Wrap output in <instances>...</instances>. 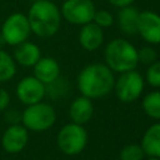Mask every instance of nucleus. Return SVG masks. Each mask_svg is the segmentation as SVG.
I'll return each instance as SVG.
<instances>
[{
  "label": "nucleus",
  "mask_w": 160,
  "mask_h": 160,
  "mask_svg": "<svg viewBox=\"0 0 160 160\" xmlns=\"http://www.w3.org/2000/svg\"><path fill=\"white\" fill-rule=\"evenodd\" d=\"M140 145L148 158L160 159V122H155L145 130Z\"/></svg>",
  "instance_id": "obj_17"
},
{
  "label": "nucleus",
  "mask_w": 160,
  "mask_h": 160,
  "mask_svg": "<svg viewBox=\"0 0 160 160\" xmlns=\"http://www.w3.org/2000/svg\"><path fill=\"white\" fill-rule=\"evenodd\" d=\"M4 119L10 124V125H15V124H20L21 122V112L19 110H8L4 115Z\"/></svg>",
  "instance_id": "obj_25"
},
{
  "label": "nucleus",
  "mask_w": 160,
  "mask_h": 160,
  "mask_svg": "<svg viewBox=\"0 0 160 160\" xmlns=\"http://www.w3.org/2000/svg\"><path fill=\"white\" fill-rule=\"evenodd\" d=\"M31 1H32V2H34V1H38V0H31Z\"/></svg>",
  "instance_id": "obj_30"
},
{
  "label": "nucleus",
  "mask_w": 160,
  "mask_h": 160,
  "mask_svg": "<svg viewBox=\"0 0 160 160\" xmlns=\"http://www.w3.org/2000/svg\"><path fill=\"white\" fill-rule=\"evenodd\" d=\"M26 16L31 31L39 38L54 36L61 25L60 10L50 0L34 1Z\"/></svg>",
  "instance_id": "obj_2"
},
{
  "label": "nucleus",
  "mask_w": 160,
  "mask_h": 160,
  "mask_svg": "<svg viewBox=\"0 0 160 160\" xmlns=\"http://www.w3.org/2000/svg\"><path fill=\"white\" fill-rule=\"evenodd\" d=\"M92 0H65L61 5V18L72 25H85L92 21L95 14Z\"/></svg>",
  "instance_id": "obj_8"
},
{
  "label": "nucleus",
  "mask_w": 160,
  "mask_h": 160,
  "mask_svg": "<svg viewBox=\"0 0 160 160\" xmlns=\"http://www.w3.org/2000/svg\"><path fill=\"white\" fill-rule=\"evenodd\" d=\"M79 42L84 50L95 51L104 42V30L92 21L81 25L79 31Z\"/></svg>",
  "instance_id": "obj_12"
},
{
  "label": "nucleus",
  "mask_w": 160,
  "mask_h": 160,
  "mask_svg": "<svg viewBox=\"0 0 160 160\" xmlns=\"http://www.w3.org/2000/svg\"><path fill=\"white\" fill-rule=\"evenodd\" d=\"M15 72L16 65L14 58L2 49H0V82L12 79Z\"/></svg>",
  "instance_id": "obj_19"
},
{
  "label": "nucleus",
  "mask_w": 160,
  "mask_h": 160,
  "mask_svg": "<svg viewBox=\"0 0 160 160\" xmlns=\"http://www.w3.org/2000/svg\"><path fill=\"white\" fill-rule=\"evenodd\" d=\"M66 85H68V84H66L65 80H61V79L58 78V79L54 80L52 82L45 85V91L49 92V95H50L52 99H59V98H61V96H65L66 89H68Z\"/></svg>",
  "instance_id": "obj_22"
},
{
  "label": "nucleus",
  "mask_w": 160,
  "mask_h": 160,
  "mask_svg": "<svg viewBox=\"0 0 160 160\" xmlns=\"http://www.w3.org/2000/svg\"><path fill=\"white\" fill-rule=\"evenodd\" d=\"M10 104V95L6 90L0 89V111H4Z\"/></svg>",
  "instance_id": "obj_26"
},
{
  "label": "nucleus",
  "mask_w": 160,
  "mask_h": 160,
  "mask_svg": "<svg viewBox=\"0 0 160 160\" xmlns=\"http://www.w3.org/2000/svg\"><path fill=\"white\" fill-rule=\"evenodd\" d=\"M111 5H114V6H116V8H124V6H129V5H131L135 0H108Z\"/></svg>",
  "instance_id": "obj_27"
},
{
  "label": "nucleus",
  "mask_w": 160,
  "mask_h": 160,
  "mask_svg": "<svg viewBox=\"0 0 160 160\" xmlns=\"http://www.w3.org/2000/svg\"><path fill=\"white\" fill-rule=\"evenodd\" d=\"M56 144L60 151L65 155H78L86 148L88 131L82 125L69 122L59 130L56 136Z\"/></svg>",
  "instance_id": "obj_5"
},
{
  "label": "nucleus",
  "mask_w": 160,
  "mask_h": 160,
  "mask_svg": "<svg viewBox=\"0 0 160 160\" xmlns=\"http://www.w3.org/2000/svg\"><path fill=\"white\" fill-rule=\"evenodd\" d=\"M138 60L144 65H150L156 61V51L151 46H144L138 50Z\"/></svg>",
  "instance_id": "obj_24"
},
{
  "label": "nucleus",
  "mask_w": 160,
  "mask_h": 160,
  "mask_svg": "<svg viewBox=\"0 0 160 160\" xmlns=\"http://www.w3.org/2000/svg\"><path fill=\"white\" fill-rule=\"evenodd\" d=\"M46 95L45 84L35 76H26L16 85V96L25 105H32L44 99Z\"/></svg>",
  "instance_id": "obj_9"
},
{
  "label": "nucleus",
  "mask_w": 160,
  "mask_h": 160,
  "mask_svg": "<svg viewBox=\"0 0 160 160\" xmlns=\"http://www.w3.org/2000/svg\"><path fill=\"white\" fill-rule=\"evenodd\" d=\"M50 1H54V0H50Z\"/></svg>",
  "instance_id": "obj_31"
},
{
  "label": "nucleus",
  "mask_w": 160,
  "mask_h": 160,
  "mask_svg": "<svg viewBox=\"0 0 160 160\" xmlns=\"http://www.w3.org/2000/svg\"><path fill=\"white\" fill-rule=\"evenodd\" d=\"M31 32L28 16L21 12L11 14L1 26V36L9 45H19L28 40Z\"/></svg>",
  "instance_id": "obj_7"
},
{
  "label": "nucleus",
  "mask_w": 160,
  "mask_h": 160,
  "mask_svg": "<svg viewBox=\"0 0 160 160\" xmlns=\"http://www.w3.org/2000/svg\"><path fill=\"white\" fill-rule=\"evenodd\" d=\"M139 11L131 5L120 8L116 14V25L121 32L129 36L138 35V21H139Z\"/></svg>",
  "instance_id": "obj_14"
},
{
  "label": "nucleus",
  "mask_w": 160,
  "mask_h": 160,
  "mask_svg": "<svg viewBox=\"0 0 160 160\" xmlns=\"http://www.w3.org/2000/svg\"><path fill=\"white\" fill-rule=\"evenodd\" d=\"M105 65L112 72L134 70L138 64V49L126 39L116 38L109 41L104 49Z\"/></svg>",
  "instance_id": "obj_3"
},
{
  "label": "nucleus",
  "mask_w": 160,
  "mask_h": 160,
  "mask_svg": "<svg viewBox=\"0 0 160 160\" xmlns=\"http://www.w3.org/2000/svg\"><path fill=\"white\" fill-rule=\"evenodd\" d=\"M56 121L55 109L42 101H39L21 112V125L31 131H45L50 129Z\"/></svg>",
  "instance_id": "obj_4"
},
{
  "label": "nucleus",
  "mask_w": 160,
  "mask_h": 160,
  "mask_svg": "<svg viewBox=\"0 0 160 160\" xmlns=\"http://www.w3.org/2000/svg\"><path fill=\"white\" fill-rule=\"evenodd\" d=\"M144 156L145 154L140 144H128L121 149L119 160H144Z\"/></svg>",
  "instance_id": "obj_20"
},
{
  "label": "nucleus",
  "mask_w": 160,
  "mask_h": 160,
  "mask_svg": "<svg viewBox=\"0 0 160 160\" xmlns=\"http://www.w3.org/2000/svg\"><path fill=\"white\" fill-rule=\"evenodd\" d=\"M145 80L150 86L155 89L160 88V61L156 60L152 64L148 65V69L145 72Z\"/></svg>",
  "instance_id": "obj_21"
},
{
  "label": "nucleus",
  "mask_w": 160,
  "mask_h": 160,
  "mask_svg": "<svg viewBox=\"0 0 160 160\" xmlns=\"http://www.w3.org/2000/svg\"><path fill=\"white\" fill-rule=\"evenodd\" d=\"M145 80L135 69L121 72L114 82L116 98L122 102H132L140 98L144 91Z\"/></svg>",
  "instance_id": "obj_6"
},
{
  "label": "nucleus",
  "mask_w": 160,
  "mask_h": 160,
  "mask_svg": "<svg viewBox=\"0 0 160 160\" xmlns=\"http://www.w3.org/2000/svg\"><path fill=\"white\" fill-rule=\"evenodd\" d=\"M92 22H95L101 29H106V28H110L115 22V18L108 10H104V9L95 10V14H94V18H92Z\"/></svg>",
  "instance_id": "obj_23"
},
{
  "label": "nucleus",
  "mask_w": 160,
  "mask_h": 160,
  "mask_svg": "<svg viewBox=\"0 0 160 160\" xmlns=\"http://www.w3.org/2000/svg\"><path fill=\"white\" fill-rule=\"evenodd\" d=\"M142 110L144 112L155 120H160V91L155 90L146 94L142 99Z\"/></svg>",
  "instance_id": "obj_18"
},
{
  "label": "nucleus",
  "mask_w": 160,
  "mask_h": 160,
  "mask_svg": "<svg viewBox=\"0 0 160 160\" xmlns=\"http://www.w3.org/2000/svg\"><path fill=\"white\" fill-rule=\"evenodd\" d=\"M29 140L28 129L21 124L10 125L2 134L1 146L6 152L16 154L24 150Z\"/></svg>",
  "instance_id": "obj_11"
},
{
  "label": "nucleus",
  "mask_w": 160,
  "mask_h": 160,
  "mask_svg": "<svg viewBox=\"0 0 160 160\" xmlns=\"http://www.w3.org/2000/svg\"><path fill=\"white\" fill-rule=\"evenodd\" d=\"M40 58H41V51L39 46L31 41H24L16 45V49L14 50V60L18 64L26 68L34 66Z\"/></svg>",
  "instance_id": "obj_16"
},
{
  "label": "nucleus",
  "mask_w": 160,
  "mask_h": 160,
  "mask_svg": "<svg viewBox=\"0 0 160 160\" xmlns=\"http://www.w3.org/2000/svg\"><path fill=\"white\" fill-rule=\"evenodd\" d=\"M138 35L148 44H160V15L150 10L141 11L138 21Z\"/></svg>",
  "instance_id": "obj_10"
},
{
  "label": "nucleus",
  "mask_w": 160,
  "mask_h": 160,
  "mask_svg": "<svg viewBox=\"0 0 160 160\" xmlns=\"http://www.w3.org/2000/svg\"><path fill=\"white\" fill-rule=\"evenodd\" d=\"M146 160H160L159 158H148Z\"/></svg>",
  "instance_id": "obj_29"
},
{
  "label": "nucleus",
  "mask_w": 160,
  "mask_h": 160,
  "mask_svg": "<svg viewBox=\"0 0 160 160\" xmlns=\"http://www.w3.org/2000/svg\"><path fill=\"white\" fill-rule=\"evenodd\" d=\"M34 76L48 85L60 76V65L52 58H40L34 65Z\"/></svg>",
  "instance_id": "obj_15"
},
{
  "label": "nucleus",
  "mask_w": 160,
  "mask_h": 160,
  "mask_svg": "<svg viewBox=\"0 0 160 160\" xmlns=\"http://www.w3.org/2000/svg\"><path fill=\"white\" fill-rule=\"evenodd\" d=\"M114 72L102 62H91L81 69L76 84L82 96L91 100L109 95L114 89Z\"/></svg>",
  "instance_id": "obj_1"
},
{
  "label": "nucleus",
  "mask_w": 160,
  "mask_h": 160,
  "mask_svg": "<svg viewBox=\"0 0 160 160\" xmlns=\"http://www.w3.org/2000/svg\"><path fill=\"white\" fill-rule=\"evenodd\" d=\"M94 114V105L91 99L86 96H79L74 99V101L70 104L69 108V116L71 119V122L84 125L90 121Z\"/></svg>",
  "instance_id": "obj_13"
},
{
  "label": "nucleus",
  "mask_w": 160,
  "mask_h": 160,
  "mask_svg": "<svg viewBox=\"0 0 160 160\" xmlns=\"http://www.w3.org/2000/svg\"><path fill=\"white\" fill-rule=\"evenodd\" d=\"M2 44H5V40H4V38H2L1 34H0V48L2 46Z\"/></svg>",
  "instance_id": "obj_28"
}]
</instances>
